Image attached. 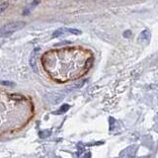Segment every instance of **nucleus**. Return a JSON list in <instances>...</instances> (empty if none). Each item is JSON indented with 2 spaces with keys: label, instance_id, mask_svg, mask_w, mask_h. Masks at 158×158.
<instances>
[{
  "label": "nucleus",
  "instance_id": "1",
  "mask_svg": "<svg viewBox=\"0 0 158 158\" xmlns=\"http://www.w3.org/2000/svg\"><path fill=\"white\" fill-rule=\"evenodd\" d=\"M25 26H26V22L24 21H15L5 24L4 26L0 27V38L9 37L10 35L14 34L15 32L20 31Z\"/></svg>",
  "mask_w": 158,
  "mask_h": 158
},
{
  "label": "nucleus",
  "instance_id": "2",
  "mask_svg": "<svg viewBox=\"0 0 158 158\" xmlns=\"http://www.w3.org/2000/svg\"><path fill=\"white\" fill-rule=\"evenodd\" d=\"M150 38H151V34L148 30H144L140 33V35L138 36V41L140 43H148L150 41Z\"/></svg>",
  "mask_w": 158,
  "mask_h": 158
},
{
  "label": "nucleus",
  "instance_id": "3",
  "mask_svg": "<svg viewBox=\"0 0 158 158\" xmlns=\"http://www.w3.org/2000/svg\"><path fill=\"white\" fill-rule=\"evenodd\" d=\"M38 51H39V49H36L35 52H33L31 57H30V65H31V67H32L36 72L38 71V69H37V62H36V56H37Z\"/></svg>",
  "mask_w": 158,
  "mask_h": 158
},
{
  "label": "nucleus",
  "instance_id": "4",
  "mask_svg": "<svg viewBox=\"0 0 158 158\" xmlns=\"http://www.w3.org/2000/svg\"><path fill=\"white\" fill-rule=\"evenodd\" d=\"M8 7H9V2H7V1L0 2V13L4 12L5 10L8 9Z\"/></svg>",
  "mask_w": 158,
  "mask_h": 158
},
{
  "label": "nucleus",
  "instance_id": "5",
  "mask_svg": "<svg viewBox=\"0 0 158 158\" xmlns=\"http://www.w3.org/2000/svg\"><path fill=\"white\" fill-rule=\"evenodd\" d=\"M65 31H66V29H59V30H56V31L53 33L52 37H53V38L60 37V36H62V35L64 34L63 32H65Z\"/></svg>",
  "mask_w": 158,
  "mask_h": 158
},
{
  "label": "nucleus",
  "instance_id": "6",
  "mask_svg": "<svg viewBox=\"0 0 158 158\" xmlns=\"http://www.w3.org/2000/svg\"><path fill=\"white\" fill-rule=\"evenodd\" d=\"M69 108H70V106H69V105H67V104H65V105L61 106V108L59 109V110L57 111V113H58V114H63V113L67 112Z\"/></svg>",
  "mask_w": 158,
  "mask_h": 158
},
{
  "label": "nucleus",
  "instance_id": "7",
  "mask_svg": "<svg viewBox=\"0 0 158 158\" xmlns=\"http://www.w3.org/2000/svg\"><path fill=\"white\" fill-rule=\"evenodd\" d=\"M66 31L71 33L73 35H81V31H79V30H76V29H66Z\"/></svg>",
  "mask_w": 158,
  "mask_h": 158
},
{
  "label": "nucleus",
  "instance_id": "8",
  "mask_svg": "<svg viewBox=\"0 0 158 158\" xmlns=\"http://www.w3.org/2000/svg\"><path fill=\"white\" fill-rule=\"evenodd\" d=\"M0 84H2V85H7V86H15V83L10 82V81H0Z\"/></svg>",
  "mask_w": 158,
  "mask_h": 158
},
{
  "label": "nucleus",
  "instance_id": "9",
  "mask_svg": "<svg viewBox=\"0 0 158 158\" xmlns=\"http://www.w3.org/2000/svg\"><path fill=\"white\" fill-rule=\"evenodd\" d=\"M123 37H125V38H130V37H131V32L130 31V30H127V31H126L125 33H123Z\"/></svg>",
  "mask_w": 158,
  "mask_h": 158
}]
</instances>
